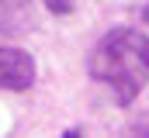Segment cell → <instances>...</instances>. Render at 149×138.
Listing matches in <instances>:
<instances>
[{
  "mask_svg": "<svg viewBox=\"0 0 149 138\" xmlns=\"http://www.w3.org/2000/svg\"><path fill=\"white\" fill-rule=\"evenodd\" d=\"M90 76L111 86L114 100L128 107L149 83V38L135 28H111L90 52Z\"/></svg>",
  "mask_w": 149,
  "mask_h": 138,
  "instance_id": "obj_1",
  "label": "cell"
},
{
  "mask_svg": "<svg viewBox=\"0 0 149 138\" xmlns=\"http://www.w3.org/2000/svg\"><path fill=\"white\" fill-rule=\"evenodd\" d=\"M35 83V59L21 48L0 45V90H28Z\"/></svg>",
  "mask_w": 149,
  "mask_h": 138,
  "instance_id": "obj_2",
  "label": "cell"
},
{
  "mask_svg": "<svg viewBox=\"0 0 149 138\" xmlns=\"http://www.w3.org/2000/svg\"><path fill=\"white\" fill-rule=\"evenodd\" d=\"M28 0H0V28H17V17L24 14Z\"/></svg>",
  "mask_w": 149,
  "mask_h": 138,
  "instance_id": "obj_3",
  "label": "cell"
},
{
  "mask_svg": "<svg viewBox=\"0 0 149 138\" xmlns=\"http://www.w3.org/2000/svg\"><path fill=\"white\" fill-rule=\"evenodd\" d=\"M45 7H49L52 14H70V10H73V0H45Z\"/></svg>",
  "mask_w": 149,
  "mask_h": 138,
  "instance_id": "obj_4",
  "label": "cell"
},
{
  "mask_svg": "<svg viewBox=\"0 0 149 138\" xmlns=\"http://www.w3.org/2000/svg\"><path fill=\"white\" fill-rule=\"evenodd\" d=\"M142 17H146V21H149V3H146V10H142Z\"/></svg>",
  "mask_w": 149,
  "mask_h": 138,
  "instance_id": "obj_5",
  "label": "cell"
}]
</instances>
